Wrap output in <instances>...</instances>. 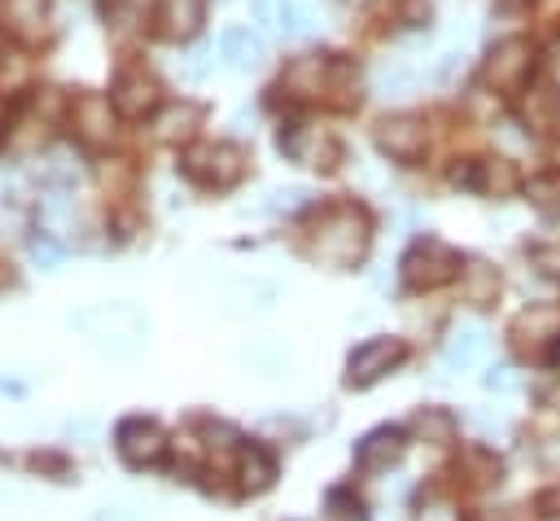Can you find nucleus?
<instances>
[{"label": "nucleus", "instance_id": "6", "mask_svg": "<svg viewBox=\"0 0 560 521\" xmlns=\"http://www.w3.org/2000/svg\"><path fill=\"white\" fill-rule=\"evenodd\" d=\"M280 153L293 162V166H315V171H332L341 162V144L337 136H328L324 127L315 123H293V127H280L276 136Z\"/></svg>", "mask_w": 560, "mask_h": 521}, {"label": "nucleus", "instance_id": "12", "mask_svg": "<svg viewBox=\"0 0 560 521\" xmlns=\"http://www.w3.org/2000/svg\"><path fill=\"white\" fill-rule=\"evenodd\" d=\"M249 13L271 35H311V31H319L315 9L302 4V0H254Z\"/></svg>", "mask_w": 560, "mask_h": 521}, {"label": "nucleus", "instance_id": "2", "mask_svg": "<svg viewBox=\"0 0 560 521\" xmlns=\"http://www.w3.org/2000/svg\"><path fill=\"white\" fill-rule=\"evenodd\" d=\"M280 88L293 101H350L341 96L350 88V66L337 57H298L284 66Z\"/></svg>", "mask_w": 560, "mask_h": 521}, {"label": "nucleus", "instance_id": "4", "mask_svg": "<svg viewBox=\"0 0 560 521\" xmlns=\"http://www.w3.org/2000/svg\"><path fill=\"white\" fill-rule=\"evenodd\" d=\"M459 267H464V263H459V254H455L446 241L424 236V241H416V245L402 254V285L416 289V293H429V289L455 280Z\"/></svg>", "mask_w": 560, "mask_h": 521}, {"label": "nucleus", "instance_id": "23", "mask_svg": "<svg viewBox=\"0 0 560 521\" xmlns=\"http://www.w3.org/2000/svg\"><path fill=\"white\" fill-rule=\"evenodd\" d=\"M481 350H486V333L477 324H459V328H451V337L442 346V363L446 368H468Z\"/></svg>", "mask_w": 560, "mask_h": 521}, {"label": "nucleus", "instance_id": "18", "mask_svg": "<svg viewBox=\"0 0 560 521\" xmlns=\"http://www.w3.org/2000/svg\"><path fill=\"white\" fill-rule=\"evenodd\" d=\"M0 22L13 39L35 44L48 31V0H0Z\"/></svg>", "mask_w": 560, "mask_h": 521}, {"label": "nucleus", "instance_id": "16", "mask_svg": "<svg viewBox=\"0 0 560 521\" xmlns=\"http://www.w3.org/2000/svg\"><path fill=\"white\" fill-rule=\"evenodd\" d=\"M74 324H79L88 337H136V333H140V315H136L131 306H122V302L88 306V311H79Z\"/></svg>", "mask_w": 560, "mask_h": 521}, {"label": "nucleus", "instance_id": "21", "mask_svg": "<svg viewBox=\"0 0 560 521\" xmlns=\"http://www.w3.org/2000/svg\"><path fill=\"white\" fill-rule=\"evenodd\" d=\"M459 298L472 306H490L499 298V271L486 258H468L459 267Z\"/></svg>", "mask_w": 560, "mask_h": 521}, {"label": "nucleus", "instance_id": "30", "mask_svg": "<svg viewBox=\"0 0 560 521\" xmlns=\"http://www.w3.org/2000/svg\"><path fill=\"white\" fill-rule=\"evenodd\" d=\"M210 66H214V48H210V44H206V48H197V53H188V61H184V70H188L192 79H201Z\"/></svg>", "mask_w": 560, "mask_h": 521}, {"label": "nucleus", "instance_id": "26", "mask_svg": "<svg viewBox=\"0 0 560 521\" xmlns=\"http://www.w3.org/2000/svg\"><path fill=\"white\" fill-rule=\"evenodd\" d=\"M525 197L538 215H560V171H542L525 184Z\"/></svg>", "mask_w": 560, "mask_h": 521}, {"label": "nucleus", "instance_id": "19", "mask_svg": "<svg viewBox=\"0 0 560 521\" xmlns=\"http://www.w3.org/2000/svg\"><path fill=\"white\" fill-rule=\"evenodd\" d=\"M459 184H468V188H477V193H486V197H508V193L521 188V171H516L512 158H486V162H477V171L464 175Z\"/></svg>", "mask_w": 560, "mask_h": 521}, {"label": "nucleus", "instance_id": "32", "mask_svg": "<svg viewBox=\"0 0 560 521\" xmlns=\"http://www.w3.org/2000/svg\"><path fill=\"white\" fill-rule=\"evenodd\" d=\"M31 254H35V258H39L44 267H52V263L61 258V245H52L48 236H35V241H31Z\"/></svg>", "mask_w": 560, "mask_h": 521}, {"label": "nucleus", "instance_id": "17", "mask_svg": "<svg viewBox=\"0 0 560 521\" xmlns=\"http://www.w3.org/2000/svg\"><path fill=\"white\" fill-rule=\"evenodd\" d=\"M402 429H394V425H381V429H372L359 447H354V464L363 468V473H385L389 464H398L402 460Z\"/></svg>", "mask_w": 560, "mask_h": 521}, {"label": "nucleus", "instance_id": "11", "mask_svg": "<svg viewBox=\"0 0 560 521\" xmlns=\"http://www.w3.org/2000/svg\"><path fill=\"white\" fill-rule=\"evenodd\" d=\"M114 447H118L122 464L144 468V464H158V460H162L166 438H162V429H158L153 420H144V416H127V420L118 425V433H114Z\"/></svg>", "mask_w": 560, "mask_h": 521}, {"label": "nucleus", "instance_id": "25", "mask_svg": "<svg viewBox=\"0 0 560 521\" xmlns=\"http://www.w3.org/2000/svg\"><path fill=\"white\" fill-rule=\"evenodd\" d=\"M197 123H201V109L197 105H171L162 118H158V140H166V144H175V140H188L192 131H197Z\"/></svg>", "mask_w": 560, "mask_h": 521}, {"label": "nucleus", "instance_id": "7", "mask_svg": "<svg viewBox=\"0 0 560 521\" xmlns=\"http://www.w3.org/2000/svg\"><path fill=\"white\" fill-rule=\"evenodd\" d=\"M560 341V306L556 302H534L512 320V350L525 359H542Z\"/></svg>", "mask_w": 560, "mask_h": 521}, {"label": "nucleus", "instance_id": "1", "mask_svg": "<svg viewBox=\"0 0 560 521\" xmlns=\"http://www.w3.org/2000/svg\"><path fill=\"white\" fill-rule=\"evenodd\" d=\"M368 241H372L368 210L354 201H332L311 219L306 254L324 267H354L368 254Z\"/></svg>", "mask_w": 560, "mask_h": 521}, {"label": "nucleus", "instance_id": "13", "mask_svg": "<svg viewBox=\"0 0 560 521\" xmlns=\"http://www.w3.org/2000/svg\"><path fill=\"white\" fill-rule=\"evenodd\" d=\"M521 123L534 136H551L560 131V88L551 79H534L521 92Z\"/></svg>", "mask_w": 560, "mask_h": 521}, {"label": "nucleus", "instance_id": "15", "mask_svg": "<svg viewBox=\"0 0 560 521\" xmlns=\"http://www.w3.org/2000/svg\"><path fill=\"white\" fill-rule=\"evenodd\" d=\"M114 101H105L101 92H83L79 101H74V109H70V118H74V131H79V140L83 144H105L109 140V131H114Z\"/></svg>", "mask_w": 560, "mask_h": 521}, {"label": "nucleus", "instance_id": "31", "mask_svg": "<svg viewBox=\"0 0 560 521\" xmlns=\"http://www.w3.org/2000/svg\"><path fill=\"white\" fill-rule=\"evenodd\" d=\"M302 197H306V188H276L271 210H293V206H302Z\"/></svg>", "mask_w": 560, "mask_h": 521}, {"label": "nucleus", "instance_id": "8", "mask_svg": "<svg viewBox=\"0 0 560 521\" xmlns=\"http://www.w3.org/2000/svg\"><path fill=\"white\" fill-rule=\"evenodd\" d=\"M402 359H407V341H402V337H368V341L354 346L350 359H346V385L363 390V385L381 381L389 368H398Z\"/></svg>", "mask_w": 560, "mask_h": 521}, {"label": "nucleus", "instance_id": "28", "mask_svg": "<svg viewBox=\"0 0 560 521\" xmlns=\"http://www.w3.org/2000/svg\"><path fill=\"white\" fill-rule=\"evenodd\" d=\"M324 512H328V521H368V508H363V499H359L354 490H346V486L328 490V499H324Z\"/></svg>", "mask_w": 560, "mask_h": 521}, {"label": "nucleus", "instance_id": "35", "mask_svg": "<svg viewBox=\"0 0 560 521\" xmlns=\"http://www.w3.org/2000/svg\"><path fill=\"white\" fill-rule=\"evenodd\" d=\"M4 123H9V105H4V96H0V140H4Z\"/></svg>", "mask_w": 560, "mask_h": 521}, {"label": "nucleus", "instance_id": "3", "mask_svg": "<svg viewBox=\"0 0 560 521\" xmlns=\"http://www.w3.org/2000/svg\"><path fill=\"white\" fill-rule=\"evenodd\" d=\"M179 171L201 184V188H232L245 175V149L228 144V140H210V144H192L179 158Z\"/></svg>", "mask_w": 560, "mask_h": 521}, {"label": "nucleus", "instance_id": "27", "mask_svg": "<svg viewBox=\"0 0 560 521\" xmlns=\"http://www.w3.org/2000/svg\"><path fill=\"white\" fill-rule=\"evenodd\" d=\"M411 429H416L424 442H451V438H455V416L442 412V407H424V412H416Z\"/></svg>", "mask_w": 560, "mask_h": 521}, {"label": "nucleus", "instance_id": "34", "mask_svg": "<svg viewBox=\"0 0 560 521\" xmlns=\"http://www.w3.org/2000/svg\"><path fill=\"white\" fill-rule=\"evenodd\" d=\"M538 508H542V512H560V482H556L551 490H542V499H538Z\"/></svg>", "mask_w": 560, "mask_h": 521}, {"label": "nucleus", "instance_id": "33", "mask_svg": "<svg viewBox=\"0 0 560 521\" xmlns=\"http://www.w3.org/2000/svg\"><path fill=\"white\" fill-rule=\"evenodd\" d=\"M486 390H516V372L512 368H490L486 372Z\"/></svg>", "mask_w": 560, "mask_h": 521}, {"label": "nucleus", "instance_id": "14", "mask_svg": "<svg viewBox=\"0 0 560 521\" xmlns=\"http://www.w3.org/2000/svg\"><path fill=\"white\" fill-rule=\"evenodd\" d=\"M206 0H153V31L162 39H192L201 31Z\"/></svg>", "mask_w": 560, "mask_h": 521}, {"label": "nucleus", "instance_id": "22", "mask_svg": "<svg viewBox=\"0 0 560 521\" xmlns=\"http://www.w3.org/2000/svg\"><path fill=\"white\" fill-rule=\"evenodd\" d=\"M271 482H276V460H271V451L258 447V442H249V447L241 451V490H245V495H262Z\"/></svg>", "mask_w": 560, "mask_h": 521}, {"label": "nucleus", "instance_id": "5", "mask_svg": "<svg viewBox=\"0 0 560 521\" xmlns=\"http://www.w3.org/2000/svg\"><path fill=\"white\" fill-rule=\"evenodd\" d=\"M529 74H534V44H529V39H521V35L499 39V44L490 48L486 66H481L486 88H490V92H503V96L525 92Z\"/></svg>", "mask_w": 560, "mask_h": 521}, {"label": "nucleus", "instance_id": "24", "mask_svg": "<svg viewBox=\"0 0 560 521\" xmlns=\"http://www.w3.org/2000/svg\"><path fill=\"white\" fill-rule=\"evenodd\" d=\"M459 473L472 482V486H494L503 477V460L486 447H464L459 451Z\"/></svg>", "mask_w": 560, "mask_h": 521}, {"label": "nucleus", "instance_id": "10", "mask_svg": "<svg viewBox=\"0 0 560 521\" xmlns=\"http://www.w3.org/2000/svg\"><path fill=\"white\" fill-rule=\"evenodd\" d=\"M109 101H114V109H118L122 118H144V114L158 109L162 88H158V79H153L149 70L131 66V70H118V79H114V88H109Z\"/></svg>", "mask_w": 560, "mask_h": 521}, {"label": "nucleus", "instance_id": "9", "mask_svg": "<svg viewBox=\"0 0 560 521\" xmlns=\"http://www.w3.org/2000/svg\"><path fill=\"white\" fill-rule=\"evenodd\" d=\"M424 123L416 114H389L376 123V149L394 162H420L424 158Z\"/></svg>", "mask_w": 560, "mask_h": 521}, {"label": "nucleus", "instance_id": "29", "mask_svg": "<svg viewBox=\"0 0 560 521\" xmlns=\"http://www.w3.org/2000/svg\"><path fill=\"white\" fill-rule=\"evenodd\" d=\"M376 92H381V96H407V92H411V70H402V66H381V70H376Z\"/></svg>", "mask_w": 560, "mask_h": 521}, {"label": "nucleus", "instance_id": "20", "mask_svg": "<svg viewBox=\"0 0 560 521\" xmlns=\"http://www.w3.org/2000/svg\"><path fill=\"white\" fill-rule=\"evenodd\" d=\"M219 57L232 66V70H258L262 66V39H258V31H249V26H228L223 35H219Z\"/></svg>", "mask_w": 560, "mask_h": 521}]
</instances>
